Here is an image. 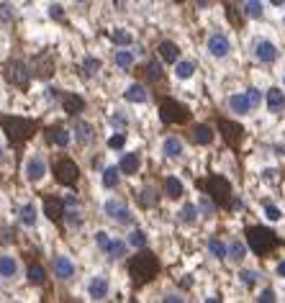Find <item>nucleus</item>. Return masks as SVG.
Listing matches in <instances>:
<instances>
[{"label":"nucleus","mask_w":285,"mask_h":303,"mask_svg":"<svg viewBox=\"0 0 285 303\" xmlns=\"http://www.w3.org/2000/svg\"><path fill=\"white\" fill-rule=\"evenodd\" d=\"M157 272H159V260H157V254L149 252V249H142L139 254H134L129 260V275H131V283L137 288L146 285L149 280H154Z\"/></svg>","instance_id":"f257e3e1"},{"label":"nucleus","mask_w":285,"mask_h":303,"mask_svg":"<svg viewBox=\"0 0 285 303\" xmlns=\"http://www.w3.org/2000/svg\"><path fill=\"white\" fill-rule=\"evenodd\" d=\"M0 129L5 131L8 142L13 147H21L23 142H28L36 131V121L23 118V116H0Z\"/></svg>","instance_id":"f03ea898"},{"label":"nucleus","mask_w":285,"mask_h":303,"mask_svg":"<svg viewBox=\"0 0 285 303\" xmlns=\"http://www.w3.org/2000/svg\"><path fill=\"white\" fill-rule=\"evenodd\" d=\"M247 241H249V249L254 254H260V257H267L273 249L280 247L278 234L265 229V226H249V229H247Z\"/></svg>","instance_id":"7ed1b4c3"},{"label":"nucleus","mask_w":285,"mask_h":303,"mask_svg":"<svg viewBox=\"0 0 285 303\" xmlns=\"http://www.w3.org/2000/svg\"><path fill=\"white\" fill-rule=\"evenodd\" d=\"M201 188L211 195V201L218 206V208H231V183L226 177H221V175H211V177H206L201 180Z\"/></svg>","instance_id":"20e7f679"},{"label":"nucleus","mask_w":285,"mask_h":303,"mask_svg":"<svg viewBox=\"0 0 285 303\" xmlns=\"http://www.w3.org/2000/svg\"><path fill=\"white\" fill-rule=\"evenodd\" d=\"M159 118L164 124H188L190 111H188V105H183L175 98H162L159 100Z\"/></svg>","instance_id":"39448f33"},{"label":"nucleus","mask_w":285,"mask_h":303,"mask_svg":"<svg viewBox=\"0 0 285 303\" xmlns=\"http://www.w3.org/2000/svg\"><path fill=\"white\" fill-rule=\"evenodd\" d=\"M54 180L59 185H74L80 180V167L74 164V159H70V157H59L57 162H54Z\"/></svg>","instance_id":"423d86ee"},{"label":"nucleus","mask_w":285,"mask_h":303,"mask_svg":"<svg viewBox=\"0 0 285 303\" xmlns=\"http://www.w3.org/2000/svg\"><path fill=\"white\" fill-rule=\"evenodd\" d=\"M31 72H34V70H28L23 62H18V59H16V62H8V65H5V80H8L10 85L26 90L28 82H31Z\"/></svg>","instance_id":"0eeeda50"},{"label":"nucleus","mask_w":285,"mask_h":303,"mask_svg":"<svg viewBox=\"0 0 285 303\" xmlns=\"http://www.w3.org/2000/svg\"><path fill=\"white\" fill-rule=\"evenodd\" d=\"M218 129H221L223 139H226V144L231 149H236L239 144H242V139H244V126L234 124V121H226V118H218Z\"/></svg>","instance_id":"6e6552de"},{"label":"nucleus","mask_w":285,"mask_h":303,"mask_svg":"<svg viewBox=\"0 0 285 303\" xmlns=\"http://www.w3.org/2000/svg\"><path fill=\"white\" fill-rule=\"evenodd\" d=\"M44 214H47L52 221H57V224H62V219H65V201L62 198H54V195H44Z\"/></svg>","instance_id":"1a4fd4ad"},{"label":"nucleus","mask_w":285,"mask_h":303,"mask_svg":"<svg viewBox=\"0 0 285 303\" xmlns=\"http://www.w3.org/2000/svg\"><path fill=\"white\" fill-rule=\"evenodd\" d=\"M106 214H108L111 219H116L118 224H129V221H131V214H129V208H126L121 201H116V198L106 201Z\"/></svg>","instance_id":"9d476101"},{"label":"nucleus","mask_w":285,"mask_h":303,"mask_svg":"<svg viewBox=\"0 0 285 303\" xmlns=\"http://www.w3.org/2000/svg\"><path fill=\"white\" fill-rule=\"evenodd\" d=\"M208 52L221 59V57H226L231 52V44H229V39L223 36V34H214L211 39H208Z\"/></svg>","instance_id":"9b49d317"},{"label":"nucleus","mask_w":285,"mask_h":303,"mask_svg":"<svg viewBox=\"0 0 285 303\" xmlns=\"http://www.w3.org/2000/svg\"><path fill=\"white\" fill-rule=\"evenodd\" d=\"M44 175H47V164H44L41 157H31L26 162V177L31 180V183H39Z\"/></svg>","instance_id":"f8f14e48"},{"label":"nucleus","mask_w":285,"mask_h":303,"mask_svg":"<svg viewBox=\"0 0 285 303\" xmlns=\"http://www.w3.org/2000/svg\"><path fill=\"white\" fill-rule=\"evenodd\" d=\"M82 108H85V100L80 95H74V93H65L62 95V111L67 116H77V113H82Z\"/></svg>","instance_id":"ddd939ff"},{"label":"nucleus","mask_w":285,"mask_h":303,"mask_svg":"<svg viewBox=\"0 0 285 303\" xmlns=\"http://www.w3.org/2000/svg\"><path fill=\"white\" fill-rule=\"evenodd\" d=\"M254 57H257L260 62H265V65L275 62V59H278L275 44H273V41H260V44H257V49H254Z\"/></svg>","instance_id":"4468645a"},{"label":"nucleus","mask_w":285,"mask_h":303,"mask_svg":"<svg viewBox=\"0 0 285 303\" xmlns=\"http://www.w3.org/2000/svg\"><path fill=\"white\" fill-rule=\"evenodd\" d=\"M52 72H54V59L47 57V54H41L34 62V75L41 77V80H47V77H52Z\"/></svg>","instance_id":"2eb2a0df"},{"label":"nucleus","mask_w":285,"mask_h":303,"mask_svg":"<svg viewBox=\"0 0 285 303\" xmlns=\"http://www.w3.org/2000/svg\"><path fill=\"white\" fill-rule=\"evenodd\" d=\"M54 275H57V278H62V280H70V278L74 275V265L67 260L65 254L54 257Z\"/></svg>","instance_id":"dca6fc26"},{"label":"nucleus","mask_w":285,"mask_h":303,"mask_svg":"<svg viewBox=\"0 0 285 303\" xmlns=\"http://www.w3.org/2000/svg\"><path fill=\"white\" fill-rule=\"evenodd\" d=\"M47 142L57 147H67L70 144V131L65 126H49L47 129Z\"/></svg>","instance_id":"f3484780"},{"label":"nucleus","mask_w":285,"mask_h":303,"mask_svg":"<svg viewBox=\"0 0 285 303\" xmlns=\"http://www.w3.org/2000/svg\"><path fill=\"white\" fill-rule=\"evenodd\" d=\"M139 164H142V157L137 154V152H129V154L121 157V164H118V167H121L124 175H137L139 172Z\"/></svg>","instance_id":"a211bd4d"},{"label":"nucleus","mask_w":285,"mask_h":303,"mask_svg":"<svg viewBox=\"0 0 285 303\" xmlns=\"http://www.w3.org/2000/svg\"><path fill=\"white\" fill-rule=\"evenodd\" d=\"M267 108H270V113H280V111L285 108V95H283V90L270 87V93H267Z\"/></svg>","instance_id":"6ab92c4d"},{"label":"nucleus","mask_w":285,"mask_h":303,"mask_svg":"<svg viewBox=\"0 0 285 303\" xmlns=\"http://www.w3.org/2000/svg\"><path fill=\"white\" fill-rule=\"evenodd\" d=\"M87 291H90V298L103 301V298L108 296V280H106V278H93V280H90V288H87Z\"/></svg>","instance_id":"aec40b11"},{"label":"nucleus","mask_w":285,"mask_h":303,"mask_svg":"<svg viewBox=\"0 0 285 303\" xmlns=\"http://www.w3.org/2000/svg\"><path fill=\"white\" fill-rule=\"evenodd\" d=\"M193 142L196 144H211L214 142V129L208 126V124H198L196 129H193Z\"/></svg>","instance_id":"412c9836"},{"label":"nucleus","mask_w":285,"mask_h":303,"mask_svg":"<svg viewBox=\"0 0 285 303\" xmlns=\"http://www.w3.org/2000/svg\"><path fill=\"white\" fill-rule=\"evenodd\" d=\"M229 108H231L234 113H239V116H244V113L252 111V103H249L247 95H231V98H229Z\"/></svg>","instance_id":"4be33fe9"},{"label":"nucleus","mask_w":285,"mask_h":303,"mask_svg":"<svg viewBox=\"0 0 285 303\" xmlns=\"http://www.w3.org/2000/svg\"><path fill=\"white\" fill-rule=\"evenodd\" d=\"M16 272H18V262L13 260L10 254L0 257V275H3V278H16Z\"/></svg>","instance_id":"5701e85b"},{"label":"nucleus","mask_w":285,"mask_h":303,"mask_svg":"<svg viewBox=\"0 0 285 303\" xmlns=\"http://www.w3.org/2000/svg\"><path fill=\"white\" fill-rule=\"evenodd\" d=\"M157 52H159V57L164 59V62H177V57H180L177 44H172V41H162Z\"/></svg>","instance_id":"b1692460"},{"label":"nucleus","mask_w":285,"mask_h":303,"mask_svg":"<svg viewBox=\"0 0 285 303\" xmlns=\"http://www.w3.org/2000/svg\"><path fill=\"white\" fill-rule=\"evenodd\" d=\"M162 149H164V154L167 157H180L183 154V142L177 139V136H167V139H164V144H162Z\"/></svg>","instance_id":"393cba45"},{"label":"nucleus","mask_w":285,"mask_h":303,"mask_svg":"<svg viewBox=\"0 0 285 303\" xmlns=\"http://www.w3.org/2000/svg\"><path fill=\"white\" fill-rule=\"evenodd\" d=\"M124 98L129 100V103H144L146 100V90H144V85H129L126 87V93H124Z\"/></svg>","instance_id":"a878e982"},{"label":"nucleus","mask_w":285,"mask_h":303,"mask_svg":"<svg viewBox=\"0 0 285 303\" xmlns=\"http://www.w3.org/2000/svg\"><path fill=\"white\" fill-rule=\"evenodd\" d=\"M26 275H28V283L31 285H44L47 283V270H44L41 265H28Z\"/></svg>","instance_id":"bb28decb"},{"label":"nucleus","mask_w":285,"mask_h":303,"mask_svg":"<svg viewBox=\"0 0 285 303\" xmlns=\"http://www.w3.org/2000/svg\"><path fill=\"white\" fill-rule=\"evenodd\" d=\"M208 252H211L214 257H216V260H223V257H226L229 254V247L226 244H223V241L221 239H208Z\"/></svg>","instance_id":"cd10ccee"},{"label":"nucleus","mask_w":285,"mask_h":303,"mask_svg":"<svg viewBox=\"0 0 285 303\" xmlns=\"http://www.w3.org/2000/svg\"><path fill=\"white\" fill-rule=\"evenodd\" d=\"M164 193H167L170 198H180V195H183V183H180L177 177H167L164 180Z\"/></svg>","instance_id":"c85d7f7f"},{"label":"nucleus","mask_w":285,"mask_h":303,"mask_svg":"<svg viewBox=\"0 0 285 303\" xmlns=\"http://www.w3.org/2000/svg\"><path fill=\"white\" fill-rule=\"evenodd\" d=\"M106 252H108V257H113V260H121V257L126 254V244L121 239H113V241H108Z\"/></svg>","instance_id":"c756f323"},{"label":"nucleus","mask_w":285,"mask_h":303,"mask_svg":"<svg viewBox=\"0 0 285 303\" xmlns=\"http://www.w3.org/2000/svg\"><path fill=\"white\" fill-rule=\"evenodd\" d=\"M139 203H142L144 208H152V206L159 203V195H157L152 188H144V190L139 193Z\"/></svg>","instance_id":"7c9ffc66"},{"label":"nucleus","mask_w":285,"mask_h":303,"mask_svg":"<svg viewBox=\"0 0 285 303\" xmlns=\"http://www.w3.org/2000/svg\"><path fill=\"white\" fill-rule=\"evenodd\" d=\"M21 221H23V226H36V206L34 203H26L21 208Z\"/></svg>","instance_id":"2f4dec72"},{"label":"nucleus","mask_w":285,"mask_h":303,"mask_svg":"<svg viewBox=\"0 0 285 303\" xmlns=\"http://www.w3.org/2000/svg\"><path fill=\"white\" fill-rule=\"evenodd\" d=\"M118 172H121V167H106V170H103V185H106V188H116L118 185Z\"/></svg>","instance_id":"473e14b6"},{"label":"nucleus","mask_w":285,"mask_h":303,"mask_svg":"<svg viewBox=\"0 0 285 303\" xmlns=\"http://www.w3.org/2000/svg\"><path fill=\"white\" fill-rule=\"evenodd\" d=\"M196 219H198V208L193 203L183 206V211H180V221H183V224H196Z\"/></svg>","instance_id":"72a5a7b5"},{"label":"nucleus","mask_w":285,"mask_h":303,"mask_svg":"<svg viewBox=\"0 0 285 303\" xmlns=\"http://www.w3.org/2000/svg\"><path fill=\"white\" fill-rule=\"evenodd\" d=\"M229 257H231L234 262H242V260H244V257H247V249H244L242 241H231V244H229Z\"/></svg>","instance_id":"f704fd0d"},{"label":"nucleus","mask_w":285,"mask_h":303,"mask_svg":"<svg viewBox=\"0 0 285 303\" xmlns=\"http://www.w3.org/2000/svg\"><path fill=\"white\" fill-rule=\"evenodd\" d=\"M144 75H146V77H149V80H152V82H157V80H162V65L157 62V59H154V62H149V65L144 67Z\"/></svg>","instance_id":"c9c22d12"},{"label":"nucleus","mask_w":285,"mask_h":303,"mask_svg":"<svg viewBox=\"0 0 285 303\" xmlns=\"http://www.w3.org/2000/svg\"><path fill=\"white\" fill-rule=\"evenodd\" d=\"M244 13H247V18H262V3L260 0H247Z\"/></svg>","instance_id":"e433bc0d"},{"label":"nucleus","mask_w":285,"mask_h":303,"mask_svg":"<svg viewBox=\"0 0 285 303\" xmlns=\"http://www.w3.org/2000/svg\"><path fill=\"white\" fill-rule=\"evenodd\" d=\"M193 72H196V65H193V62H177L175 75H177L180 80H188V77H193Z\"/></svg>","instance_id":"4c0bfd02"},{"label":"nucleus","mask_w":285,"mask_h":303,"mask_svg":"<svg viewBox=\"0 0 285 303\" xmlns=\"http://www.w3.org/2000/svg\"><path fill=\"white\" fill-rule=\"evenodd\" d=\"M116 65L121 70H131L134 67V54L131 52H116Z\"/></svg>","instance_id":"58836bf2"},{"label":"nucleus","mask_w":285,"mask_h":303,"mask_svg":"<svg viewBox=\"0 0 285 303\" xmlns=\"http://www.w3.org/2000/svg\"><path fill=\"white\" fill-rule=\"evenodd\" d=\"M111 39H113V44H121V47H129V44L134 41V39H131V34H129V31H124V28H116V31L111 34Z\"/></svg>","instance_id":"ea45409f"},{"label":"nucleus","mask_w":285,"mask_h":303,"mask_svg":"<svg viewBox=\"0 0 285 303\" xmlns=\"http://www.w3.org/2000/svg\"><path fill=\"white\" fill-rule=\"evenodd\" d=\"M129 244H131V247H139V249H142V247L146 244V234H144L142 229H134V231L129 234Z\"/></svg>","instance_id":"a19ab883"},{"label":"nucleus","mask_w":285,"mask_h":303,"mask_svg":"<svg viewBox=\"0 0 285 303\" xmlns=\"http://www.w3.org/2000/svg\"><path fill=\"white\" fill-rule=\"evenodd\" d=\"M74 131H77V139H80V142H90V136H93V129H90V124H82V121H77V124H74Z\"/></svg>","instance_id":"79ce46f5"},{"label":"nucleus","mask_w":285,"mask_h":303,"mask_svg":"<svg viewBox=\"0 0 285 303\" xmlns=\"http://www.w3.org/2000/svg\"><path fill=\"white\" fill-rule=\"evenodd\" d=\"M98 70H100V59H98V57H87V59H85V72H87V75H95Z\"/></svg>","instance_id":"37998d69"},{"label":"nucleus","mask_w":285,"mask_h":303,"mask_svg":"<svg viewBox=\"0 0 285 303\" xmlns=\"http://www.w3.org/2000/svg\"><path fill=\"white\" fill-rule=\"evenodd\" d=\"M265 216H267L270 221H278L283 214H280V208H278V206H273V203H265Z\"/></svg>","instance_id":"c03bdc74"},{"label":"nucleus","mask_w":285,"mask_h":303,"mask_svg":"<svg viewBox=\"0 0 285 303\" xmlns=\"http://www.w3.org/2000/svg\"><path fill=\"white\" fill-rule=\"evenodd\" d=\"M124 144H126V136H124V134H113L111 139H108V147H111V149H121Z\"/></svg>","instance_id":"a18cd8bd"},{"label":"nucleus","mask_w":285,"mask_h":303,"mask_svg":"<svg viewBox=\"0 0 285 303\" xmlns=\"http://www.w3.org/2000/svg\"><path fill=\"white\" fill-rule=\"evenodd\" d=\"M239 275H242V283L249 285V288L257 283V272H252V270H244V272H239Z\"/></svg>","instance_id":"49530a36"},{"label":"nucleus","mask_w":285,"mask_h":303,"mask_svg":"<svg viewBox=\"0 0 285 303\" xmlns=\"http://www.w3.org/2000/svg\"><path fill=\"white\" fill-rule=\"evenodd\" d=\"M201 211H203V216H214V214H216V206L208 201V198H203V201H201Z\"/></svg>","instance_id":"de8ad7c7"},{"label":"nucleus","mask_w":285,"mask_h":303,"mask_svg":"<svg viewBox=\"0 0 285 303\" xmlns=\"http://www.w3.org/2000/svg\"><path fill=\"white\" fill-rule=\"evenodd\" d=\"M247 98H249V103H252V108H257L260 105V100H262V95H260V90H247Z\"/></svg>","instance_id":"09e8293b"},{"label":"nucleus","mask_w":285,"mask_h":303,"mask_svg":"<svg viewBox=\"0 0 285 303\" xmlns=\"http://www.w3.org/2000/svg\"><path fill=\"white\" fill-rule=\"evenodd\" d=\"M49 16H52L54 21H65V10H62V5H52V8H49Z\"/></svg>","instance_id":"8fccbe9b"},{"label":"nucleus","mask_w":285,"mask_h":303,"mask_svg":"<svg viewBox=\"0 0 285 303\" xmlns=\"http://www.w3.org/2000/svg\"><path fill=\"white\" fill-rule=\"evenodd\" d=\"M95 241H98V247L106 252V247H108V241H111V239L106 236V231H98V234H95Z\"/></svg>","instance_id":"3c124183"},{"label":"nucleus","mask_w":285,"mask_h":303,"mask_svg":"<svg viewBox=\"0 0 285 303\" xmlns=\"http://www.w3.org/2000/svg\"><path fill=\"white\" fill-rule=\"evenodd\" d=\"M111 124H113V126H118V129H121V126H126V118H124L121 113H116V116H111Z\"/></svg>","instance_id":"603ef678"},{"label":"nucleus","mask_w":285,"mask_h":303,"mask_svg":"<svg viewBox=\"0 0 285 303\" xmlns=\"http://www.w3.org/2000/svg\"><path fill=\"white\" fill-rule=\"evenodd\" d=\"M260 301H262V303H273V301H275V293H273V291H270V288H267V291H262Z\"/></svg>","instance_id":"864d4df0"},{"label":"nucleus","mask_w":285,"mask_h":303,"mask_svg":"<svg viewBox=\"0 0 285 303\" xmlns=\"http://www.w3.org/2000/svg\"><path fill=\"white\" fill-rule=\"evenodd\" d=\"M65 206H67V208H74V206H77V198H74V195H67V198H65Z\"/></svg>","instance_id":"5fc2aeb1"},{"label":"nucleus","mask_w":285,"mask_h":303,"mask_svg":"<svg viewBox=\"0 0 285 303\" xmlns=\"http://www.w3.org/2000/svg\"><path fill=\"white\" fill-rule=\"evenodd\" d=\"M275 272H278V275H280V278H285V262H280V265H278V270H275Z\"/></svg>","instance_id":"6e6d98bb"},{"label":"nucleus","mask_w":285,"mask_h":303,"mask_svg":"<svg viewBox=\"0 0 285 303\" xmlns=\"http://www.w3.org/2000/svg\"><path fill=\"white\" fill-rule=\"evenodd\" d=\"M270 3H273V5H283V3H285V0H270Z\"/></svg>","instance_id":"4d7b16f0"},{"label":"nucleus","mask_w":285,"mask_h":303,"mask_svg":"<svg viewBox=\"0 0 285 303\" xmlns=\"http://www.w3.org/2000/svg\"><path fill=\"white\" fill-rule=\"evenodd\" d=\"M198 3H201V8H206V5H208V0H198Z\"/></svg>","instance_id":"13d9d810"},{"label":"nucleus","mask_w":285,"mask_h":303,"mask_svg":"<svg viewBox=\"0 0 285 303\" xmlns=\"http://www.w3.org/2000/svg\"><path fill=\"white\" fill-rule=\"evenodd\" d=\"M172 3H185V0H172Z\"/></svg>","instance_id":"bf43d9fd"},{"label":"nucleus","mask_w":285,"mask_h":303,"mask_svg":"<svg viewBox=\"0 0 285 303\" xmlns=\"http://www.w3.org/2000/svg\"><path fill=\"white\" fill-rule=\"evenodd\" d=\"M77 3H87V0H77Z\"/></svg>","instance_id":"052dcab7"},{"label":"nucleus","mask_w":285,"mask_h":303,"mask_svg":"<svg viewBox=\"0 0 285 303\" xmlns=\"http://www.w3.org/2000/svg\"><path fill=\"white\" fill-rule=\"evenodd\" d=\"M0 157H3V149H0Z\"/></svg>","instance_id":"680f3d73"}]
</instances>
